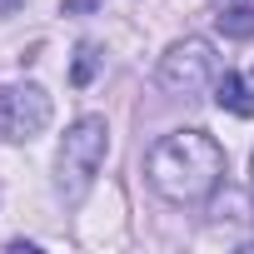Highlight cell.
<instances>
[{
	"label": "cell",
	"instance_id": "cell-1",
	"mask_svg": "<svg viewBox=\"0 0 254 254\" xmlns=\"http://www.w3.org/2000/svg\"><path fill=\"white\" fill-rule=\"evenodd\" d=\"M145 175L170 204H199L224 180V150L204 130H175L150 150Z\"/></svg>",
	"mask_w": 254,
	"mask_h": 254
},
{
	"label": "cell",
	"instance_id": "cell-2",
	"mask_svg": "<svg viewBox=\"0 0 254 254\" xmlns=\"http://www.w3.org/2000/svg\"><path fill=\"white\" fill-rule=\"evenodd\" d=\"M105 150H110V130H105L100 115H85V120L70 125V135L60 145V160H55L65 199H85V190L95 185V175L105 165Z\"/></svg>",
	"mask_w": 254,
	"mask_h": 254
},
{
	"label": "cell",
	"instance_id": "cell-3",
	"mask_svg": "<svg viewBox=\"0 0 254 254\" xmlns=\"http://www.w3.org/2000/svg\"><path fill=\"white\" fill-rule=\"evenodd\" d=\"M214 80V50H209V40H175L170 50H165V60H160V85L170 90V95H199L204 85Z\"/></svg>",
	"mask_w": 254,
	"mask_h": 254
},
{
	"label": "cell",
	"instance_id": "cell-4",
	"mask_svg": "<svg viewBox=\"0 0 254 254\" xmlns=\"http://www.w3.org/2000/svg\"><path fill=\"white\" fill-rule=\"evenodd\" d=\"M50 125V95L40 85H0V140H35Z\"/></svg>",
	"mask_w": 254,
	"mask_h": 254
},
{
	"label": "cell",
	"instance_id": "cell-5",
	"mask_svg": "<svg viewBox=\"0 0 254 254\" xmlns=\"http://www.w3.org/2000/svg\"><path fill=\"white\" fill-rule=\"evenodd\" d=\"M214 105L229 115H254V70H224L214 80Z\"/></svg>",
	"mask_w": 254,
	"mask_h": 254
},
{
	"label": "cell",
	"instance_id": "cell-6",
	"mask_svg": "<svg viewBox=\"0 0 254 254\" xmlns=\"http://www.w3.org/2000/svg\"><path fill=\"white\" fill-rule=\"evenodd\" d=\"M219 30L234 35V40L254 35V10H249V5H224V10H219Z\"/></svg>",
	"mask_w": 254,
	"mask_h": 254
},
{
	"label": "cell",
	"instance_id": "cell-7",
	"mask_svg": "<svg viewBox=\"0 0 254 254\" xmlns=\"http://www.w3.org/2000/svg\"><path fill=\"white\" fill-rule=\"evenodd\" d=\"M95 65H100L95 45H80V50H75V70H70V80H75V85H90V80H95Z\"/></svg>",
	"mask_w": 254,
	"mask_h": 254
},
{
	"label": "cell",
	"instance_id": "cell-8",
	"mask_svg": "<svg viewBox=\"0 0 254 254\" xmlns=\"http://www.w3.org/2000/svg\"><path fill=\"white\" fill-rule=\"evenodd\" d=\"M95 5H100V0H65V10H70V15H75V10H95Z\"/></svg>",
	"mask_w": 254,
	"mask_h": 254
},
{
	"label": "cell",
	"instance_id": "cell-9",
	"mask_svg": "<svg viewBox=\"0 0 254 254\" xmlns=\"http://www.w3.org/2000/svg\"><path fill=\"white\" fill-rule=\"evenodd\" d=\"M15 5H25V0H0V15H10Z\"/></svg>",
	"mask_w": 254,
	"mask_h": 254
}]
</instances>
